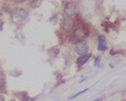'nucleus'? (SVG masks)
<instances>
[{
	"instance_id": "obj_12",
	"label": "nucleus",
	"mask_w": 126,
	"mask_h": 101,
	"mask_svg": "<svg viewBox=\"0 0 126 101\" xmlns=\"http://www.w3.org/2000/svg\"><path fill=\"white\" fill-rule=\"evenodd\" d=\"M2 26H3V21H2V20L0 19V28H1Z\"/></svg>"
},
{
	"instance_id": "obj_7",
	"label": "nucleus",
	"mask_w": 126,
	"mask_h": 101,
	"mask_svg": "<svg viewBox=\"0 0 126 101\" xmlns=\"http://www.w3.org/2000/svg\"><path fill=\"white\" fill-rule=\"evenodd\" d=\"M91 56H92V55H91L90 53H87V54H85V55H82V56H79V57L78 58V60H77V63H78L79 66L84 65L87 61L90 59Z\"/></svg>"
},
{
	"instance_id": "obj_13",
	"label": "nucleus",
	"mask_w": 126,
	"mask_h": 101,
	"mask_svg": "<svg viewBox=\"0 0 126 101\" xmlns=\"http://www.w3.org/2000/svg\"><path fill=\"white\" fill-rule=\"evenodd\" d=\"M94 101H102V99H97V100H94Z\"/></svg>"
},
{
	"instance_id": "obj_11",
	"label": "nucleus",
	"mask_w": 126,
	"mask_h": 101,
	"mask_svg": "<svg viewBox=\"0 0 126 101\" xmlns=\"http://www.w3.org/2000/svg\"><path fill=\"white\" fill-rule=\"evenodd\" d=\"M24 101H34V100H33V99L30 98V97L26 95V96H25V98L24 99Z\"/></svg>"
},
{
	"instance_id": "obj_8",
	"label": "nucleus",
	"mask_w": 126,
	"mask_h": 101,
	"mask_svg": "<svg viewBox=\"0 0 126 101\" xmlns=\"http://www.w3.org/2000/svg\"><path fill=\"white\" fill-rule=\"evenodd\" d=\"M5 81L4 79H0V93L5 92Z\"/></svg>"
},
{
	"instance_id": "obj_5",
	"label": "nucleus",
	"mask_w": 126,
	"mask_h": 101,
	"mask_svg": "<svg viewBox=\"0 0 126 101\" xmlns=\"http://www.w3.org/2000/svg\"><path fill=\"white\" fill-rule=\"evenodd\" d=\"M108 46H107V42L106 39L103 35H99L98 36V45H97V50L103 51V50H107Z\"/></svg>"
},
{
	"instance_id": "obj_3",
	"label": "nucleus",
	"mask_w": 126,
	"mask_h": 101,
	"mask_svg": "<svg viewBox=\"0 0 126 101\" xmlns=\"http://www.w3.org/2000/svg\"><path fill=\"white\" fill-rule=\"evenodd\" d=\"M87 36V32L84 28H78L74 30L72 34V40H83Z\"/></svg>"
},
{
	"instance_id": "obj_1",
	"label": "nucleus",
	"mask_w": 126,
	"mask_h": 101,
	"mask_svg": "<svg viewBox=\"0 0 126 101\" xmlns=\"http://www.w3.org/2000/svg\"><path fill=\"white\" fill-rule=\"evenodd\" d=\"M12 18L15 22H18V23L23 22L24 20H25L28 18V12L25 9H21V8L15 9L13 12Z\"/></svg>"
},
{
	"instance_id": "obj_6",
	"label": "nucleus",
	"mask_w": 126,
	"mask_h": 101,
	"mask_svg": "<svg viewBox=\"0 0 126 101\" xmlns=\"http://www.w3.org/2000/svg\"><path fill=\"white\" fill-rule=\"evenodd\" d=\"M74 25V21L72 18L70 17H66V19L63 20V28L66 30H71Z\"/></svg>"
},
{
	"instance_id": "obj_4",
	"label": "nucleus",
	"mask_w": 126,
	"mask_h": 101,
	"mask_svg": "<svg viewBox=\"0 0 126 101\" xmlns=\"http://www.w3.org/2000/svg\"><path fill=\"white\" fill-rule=\"evenodd\" d=\"M64 13L68 17L74 15L76 13V7L72 3H67L64 7Z\"/></svg>"
},
{
	"instance_id": "obj_14",
	"label": "nucleus",
	"mask_w": 126,
	"mask_h": 101,
	"mask_svg": "<svg viewBox=\"0 0 126 101\" xmlns=\"http://www.w3.org/2000/svg\"><path fill=\"white\" fill-rule=\"evenodd\" d=\"M1 101H5V100H3V99H2V100H1Z\"/></svg>"
},
{
	"instance_id": "obj_2",
	"label": "nucleus",
	"mask_w": 126,
	"mask_h": 101,
	"mask_svg": "<svg viewBox=\"0 0 126 101\" xmlns=\"http://www.w3.org/2000/svg\"><path fill=\"white\" fill-rule=\"evenodd\" d=\"M75 52L78 55H85L87 54V50H88V46H87V42L85 41H82V42H79L76 45L74 48Z\"/></svg>"
},
{
	"instance_id": "obj_10",
	"label": "nucleus",
	"mask_w": 126,
	"mask_h": 101,
	"mask_svg": "<svg viewBox=\"0 0 126 101\" xmlns=\"http://www.w3.org/2000/svg\"><path fill=\"white\" fill-rule=\"evenodd\" d=\"M99 63H100V57H97L96 59H95V63L94 65L98 67L99 66Z\"/></svg>"
},
{
	"instance_id": "obj_9",
	"label": "nucleus",
	"mask_w": 126,
	"mask_h": 101,
	"mask_svg": "<svg viewBox=\"0 0 126 101\" xmlns=\"http://www.w3.org/2000/svg\"><path fill=\"white\" fill-rule=\"evenodd\" d=\"M87 90H88V88H86V89H84V90H82V91H81V92H79V93H78L77 94H75L74 96H72V97H70L69 98V100H72V99H74V98H76L77 96H78V95H80L81 94H82V93H84V92H86Z\"/></svg>"
}]
</instances>
